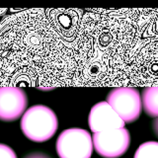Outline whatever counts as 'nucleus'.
Wrapping results in <instances>:
<instances>
[{
	"mask_svg": "<svg viewBox=\"0 0 158 158\" xmlns=\"http://www.w3.org/2000/svg\"><path fill=\"white\" fill-rule=\"evenodd\" d=\"M56 152L59 158H91L93 153L92 136L86 130H64L56 139Z\"/></svg>",
	"mask_w": 158,
	"mask_h": 158,
	"instance_id": "f03ea898",
	"label": "nucleus"
},
{
	"mask_svg": "<svg viewBox=\"0 0 158 158\" xmlns=\"http://www.w3.org/2000/svg\"><path fill=\"white\" fill-rule=\"evenodd\" d=\"M133 158H158V141H146L140 144Z\"/></svg>",
	"mask_w": 158,
	"mask_h": 158,
	"instance_id": "6e6552de",
	"label": "nucleus"
},
{
	"mask_svg": "<svg viewBox=\"0 0 158 158\" xmlns=\"http://www.w3.org/2000/svg\"><path fill=\"white\" fill-rule=\"evenodd\" d=\"M152 128H153V131H154V133H155V135L158 137V117L153 120V122H152Z\"/></svg>",
	"mask_w": 158,
	"mask_h": 158,
	"instance_id": "9b49d317",
	"label": "nucleus"
},
{
	"mask_svg": "<svg viewBox=\"0 0 158 158\" xmlns=\"http://www.w3.org/2000/svg\"><path fill=\"white\" fill-rule=\"evenodd\" d=\"M106 102L125 123L135 122L142 110L140 93L131 86L114 88L108 93Z\"/></svg>",
	"mask_w": 158,
	"mask_h": 158,
	"instance_id": "7ed1b4c3",
	"label": "nucleus"
},
{
	"mask_svg": "<svg viewBox=\"0 0 158 158\" xmlns=\"http://www.w3.org/2000/svg\"><path fill=\"white\" fill-rule=\"evenodd\" d=\"M0 158H17V155L10 146L0 143Z\"/></svg>",
	"mask_w": 158,
	"mask_h": 158,
	"instance_id": "1a4fd4ad",
	"label": "nucleus"
},
{
	"mask_svg": "<svg viewBox=\"0 0 158 158\" xmlns=\"http://www.w3.org/2000/svg\"><path fill=\"white\" fill-rule=\"evenodd\" d=\"M24 158H52V157L43 152H32L30 154H27Z\"/></svg>",
	"mask_w": 158,
	"mask_h": 158,
	"instance_id": "9d476101",
	"label": "nucleus"
},
{
	"mask_svg": "<svg viewBox=\"0 0 158 158\" xmlns=\"http://www.w3.org/2000/svg\"><path fill=\"white\" fill-rule=\"evenodd\" d=\"M21 131L34 142H44L54 135L58 127L57 117L51 108L35 105L25 111L22 116Z\"/></svg>",
	"mask_w": 158,
	"mask_h": 158,
	"instance_id": "f257e3e1",
	"label": "nucleus"
},
{
	"mask_svg": "<svg viewBox=\"0 0 158 158\" xmlns=\"http://www.w3.org/2000/svg\"><path fill=\"white\" fill-rule=\"evenodd\" d=\"M93 147L104 158H118L127 151L131 144V135L127 128H118L94 133Z\"/></svg>",
	"mask_w": 158,
	"mask_h": 158,
	"instance_id": "20e7f679",
	"label": "nucleus"
},
{
	"mask_svg": "<svg viewBox=\"0 0 158 158\" xmlns=\"http://www.w3.org/2000/svg\"><path fill=\"white\" fill-rule=\"evenodd\" d=\"M28 106V96L22 88L0 87V121L13 122L24 115Z\"/></svg>",
	"mask_w": 158,
	"mask_h": 158,
	"instance_id": "39448f33",
	"label": "nucleus"
},
{
	"mask_svg": "<svg viewBox=\"0 0 158 158\" xmlns=\"http://www.w3.org/2000/svg\"><path fill=\"white\" fill-rule=\"evenodd\" d=\"M88 123L90 130L94 132H102L111 130L125 127V122L107 102H99L95 104L89 113Z\"/></svg>",
	"mask_w": 158,
	"mask_h": 158,
	"instance_id": "423d86ee",
	"label": "nucleus"
},
{
	"mask_svg": "<svg viewBox=\"0 0 158 158\" xmlns=\"http://www.w3.org/2000/svg\"><path fill=\"white\" fill-rule=\"evenodd\" d=\"M141 107L147 116L158 117V85L147 86L141 93Z\"/></svg>",
	"mask_w": 158,
	"mask_h": 158,
	"instance_id": "0eeeda50",
	"label": "nucleus"
}]
</instances>
